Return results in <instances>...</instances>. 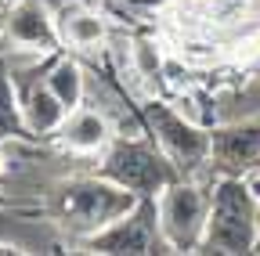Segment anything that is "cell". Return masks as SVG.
<instances>
[{"label": "cell", "mask_w": 260, "mask_h": 256, "mask_svg": "<svg viewBox=\"0 0 260 256\" xmlns=\"http://www.w3.org/2000/svg\"><path fill=\"white\" fill-rule=\"evenodd\" d=\"M138 199L141 195H134L130 188H123L109 177H80L54 191V213L65 228L90 238L102 228H109L112 220L126 216L138 206Z\"/></svg>", "instance_id": "6da1fadb"}, {"label": "cell", "mask_w": 260, "mask_h": 256, "mask_svg": "<svg viewBox=\"0 0 260 256\" xmlns=\"http://www.w3.org/2000/svg\"><path fill=\"white\" fill-rule=\"evenodd\" d=\"M256 191L242 177H228L217 184L210 213H206V231L199 249L206 252H253L256 249Z\"/></svg>", "instance_id": "7a4b0ae2"}, {"label": "cell", "mask_w": 260, "mask_h": 256, "mask_svg": "<svg viewBox=\"0 0 260 256\" xmlns=\"http://www.w3.org/2000/svg\"><path fill=\"white\" fill-rule=\"evenodd\" d=\"M159 231L167 238V249L191 252L199 249L203 231H206V213H210V195L199 184L170 180L159 195Z\"/></svg>", "instance_id": "3957f363"}, {"label": "cell", "mask_w": 260, "mask_h": 256, "mask_svg": "<svg viewBox=\"0 0 260 256\" xmlns=\"http://www.w3.org/2000/svg\"><path fill=\"white\" fill-rule=\"evenodd\" d=\"M174 170H177L174 163H167L155 148H148L145 141H134V137H123V141L109 144L105 163H102V177L130 188L141 199L167 188L174 180Z\"/></svg>", "instance_id": "277c9868"}, {"label": "cell", "mask_w": 260, "mask_h": 256, "mask_svg": "<svg viewBox=\"0 0 260 256\" xmlns=\"http://www.w3.org/2000/svg\"><path fill=\"white\" fill-rule=\"evenodd\" d=\"M145 119L152 123L162 155H167L177 170H199L210 159L213 134H203V126L195 119H184V112H174L170 105H148Z\"/></svg>", "instance_id": "5b68a950"}, {"label": "cell", "mask_w": 260, "mask_h": 256, "mask_svg": "<svg viewBox=\"0 0 260 256\" xmlns=\"http://www.w3.org/2000/svg\"><path fill=\"white\" fill-rule=\"evenodd\" d=\"M87 245L94 252H155L152 245H167V238L159 231V209L145 195L126 216L112 220L109 228L90 235Z\"/></svg>", "instance_id": "8992f818"}, {"label": "cell", "mask_w": 260, "mask_h": 256, "mask_svg": "<svg viewBox=\"0 0 260 256\" xmlns=\"http://www.w3.org/2000/svg\"><path fill=\"white\" fill-rule=\"evenodd\" d=\"M210 159H217V166L228 170L232 177L253 173L260 170V126L242 123V126H228V130L213 134V152Z\"/></svg>", "instance_id": "52a82bcc"}, {"label": "cell", "mask_w": 260, "mask_h": 256, "mask_svg": "<svg viewBox=\"0 0 260 256\" xmlns=\"http://www.w3.org/2000/svg\"><path fill=\"white\" fill-rule=\"evenodd\" d=\"M8 33H11L15 44H25V47H54V40H58L54 18L47 15L44 4H37V0H22V4L11 8Z\"/></svg>", "instance_id": "ba28073f"}, {"label": "cell", "mask_w": 260, "mask_h": 256, "mask_svg": "<svg viewBox=\"0 0 260 256\" xmlns=\"http://www.w3.org/2000/svg\"><path fill=\"white\" fill-rule=\"evenodd\" d=\"M22 112H25V123H29L32 134L61 130L65 116H69V108L58 101V94H54L47 83H29V87H25V94H22Z\"/></svg>", "instance_id": "9c48e42d"}, {"label": "cell", "mask_w": 260, "mask_h": 256, "mask_svg": "<svg viewBox=\"0 0 260 256\" xmlns=\"http://www.w3.org/2000/svg\"><path fill=\"white\" fill-rule=\"evenodd\" d=\"M61 141L73 152H98L109 144V123L94 108H73L61 123Z\"/></svg>", "instance_id": "30bf717a"}, {"label": "cell", "mask_w": 260, "mask_h": 256, "mask_svg": "<svg viewBox=\"0 0 260 256\" xmlns=\"http://www.w3.org/2000/svg\"><path fill=\"white\" fill-rule=\"evenodd\" d=\"M105 18L94 11H65L61 15V40L73 47H98L105 40Z\"/></svg>", "instance_id": "8fae6325"}, {"label": "cell", "mask_w": 260, "mask_h": 256, "mask_svg": "<svg viewBox=\"0 0 260 256\" xmlns=\"http://www.w3.org/2000/svg\"><path fill=\"white\" fill-rule=\"evenodd\" d=\"M47 87L58 94V101L69 108V112L80 108V101H83V72H80L76 61H69V58L54 61V69L47 76Z\"/></svg>", "instance_id": "7c38bea8"}, {"label": "cell", "mask_w": 260, "mask_h": 256, "mask_svg": "<svg viewBox=\"0 0 260 256\" xmlns=\"http://www.w3.org/2000/svg\"><path fill=\"white\" fill-rule=\"evenodd\" d=\"M25 130H29V123H25L22 105L15 101V87L0 72V137H22Z\"/></svg>", "instance_id": "4fadbf2b"}, {"label": "cell", "mask_w": 260, "mask_h": 256, "mask_svg": "<svg viewBox=\"0 0 260 256\" xmlns=\"http://www.w3.org/2000/svg\"><path fill=\"white\" fill-rule=\"evenodd\" d=\"M134 58H138V72H141V76H155V69H159V51H155L152 40H138V44H134Z\"/></svg>", "instance_id": "5bb4252c"}, {"label": "cell", "mask_w": 260, "mask_h": 256, "mask_svg": "<svg viewBox=\"0 0 260 256\" xmlns=\"http://www.w3.org/2000/svg\"><path fill=\"white\" fill-rule=\"evenodd\" d=\"M256 249H260V206H256Z\"/></svg>", "instance_id": "9a60e30c"}, {"label": "cell", "mask_w": 260, "mask_h": 256, "mask_svg": "<svg viewBox=\"0 0 260 256\" xmlns=\"http://www.w3.org/2000/svg\"><path fill=\"white\" fill-rule=\"evenodd\" d=\"M4 170H8V159H4V155H0V177H4Z\"/></svg>", "instance_id": "2e32d148"}, {"label": "cell", "mask_w": 260, "mask_h": 256, "mask_svg": "<svg viewBox=\"0 0 260 256\" xmlns=\"http://www.w3.org/2000/svg\"><path fill=\"white\" fill-rule=\"evenodd\" d=\"M0 4H4V0H0Z\"/></svg>", "instance_id": "e0dca14e"}]
</instances>
